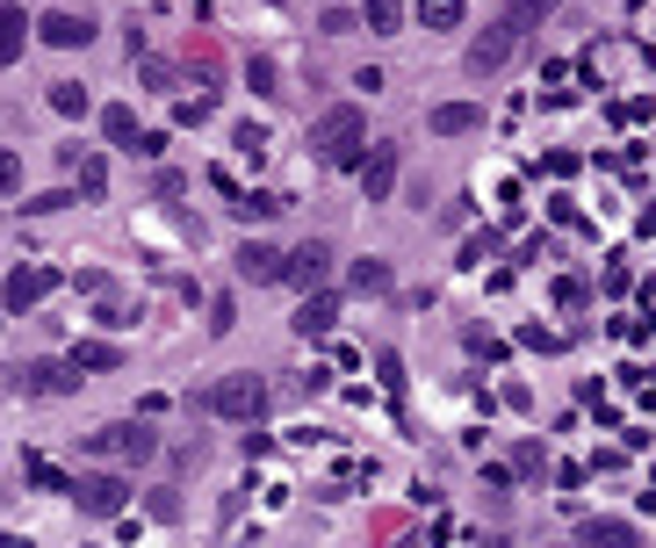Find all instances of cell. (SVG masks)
I'll return each instance as SVG.
<instances>
[{
    "label": "cell",
    "instance_id": "obj_1",
    "mask_svg": "<svg viewBox=\"0 0 656 548\" xmlns=\"http://www.w3.org/2000/svg\"><path fill=\"white\" fill-rule=\"evenodd\" d=\"M361 145H369V116H361L354 101H340V109H325L311 124V151L325 166H361Z\"/></svg>",
    "mask_w": 656,
    "mask_h": 548
},
{
    "label": "cell",
    "instance_id": "obj_2",
    "mask_svg": "<svg viewBox=\"0 0 656 548\" xmlns=\"http://www.w3.org/2000/svg\"><path fill=\"white\" fill-rule=\"evenodd\" d=\"M80 454H109V462H151L159 454V433L145 419H116L101 433H80Z\"/></svg>",
    "mask_w": 656,
    "mask_h": 548
},
{
    "label": "cell",
    "instance_id": "obj_3",
    "mask_svg": "<svg viewBox=\"0 0 656 548\" xmlns=\"http://www.w3.org/2000/svg\"><path fill=\"white\" fill-rule=\"evenodd\" d=\"M203 411H217V419H238V425H253V419H261V411H267V383H261V375H224V383L217 390H203Z\"/></svg>",
    "mask_w": 656,
    "mask_h": 548
},
{
    "label": "cell",
    "instance_id": "obj_4",
    "mask_svg": "<svg viewBox=\"0 0 656 548\" xmlns=\"http://www.w3.org/2000/svg\"><path fill=\"white\" fill-rule=\"evenodd\" d=\"M66 491L80 498V512H95V520H116V512L130 506V477H116V469H80Z\"/></svg>",
    "mask_w": 656,
    "mask_h": 548
},
{
    "label": "cell",
    "instance_id": "obj_5",
    "mask_svg": "<svg viewBox=\"0 0 656 548\" xmlns=\"http://www.w3.org/2000/svg\"><path fill=\"white\" fill-rule=\"evenodd\" d=\"M520 43H527V37H520L512 22H491L477 43H469V80H491V72H506L512 58H520Z\"/></svg>",
    "mask_w": 656,
    "mask_h": 548
},
{
    "label": "cell",
    "instance_id": "obj_6",
    "mask_svg": "<svg viewBox=\"0 0 656 548\" xmlns=\"http://www.w3.org/2000/svg\"><path fill=\"white\" fill-rule=\"evenodd\" d=\"M332 274V246L325 238H303L296 253H282V282L288 288H303V296H317V282Z\"/></svg>",
    "mask_w": 656,
    "mask_h": 548
},
{
    "label": "cell",
    "instance_id": "obj_7",
    "mask_svg": "<svg viewBox=\"0 0 656 548\" xmlns=\"http://www.w3.org/2000/svg\"><path fill=\"white\" fill-rule=\"evenodd\" d=\"M80 375L58 369V361H14L8 369V390H22V398H58V390H72Z\"/></svg>",
    "mask_w": 656,
    "mask_h": 548
},
{
    "label": "cell",
    "instance_id": "obj_8",
    "mask_svg": "<svg viewBox=\"0 0 656 548\" xmlns=\"http://www.w3.org/2000/svg\"><path fill=\"white\" fill-rule=\"evenodd\" d=\"M37 37L51 43V51H87V43H95V22H87V14H72V8H51L37 22Z\"/></svg>",
    "mask_w": 656,
    "mask_h": 548
},
{
    "label": "cell",
    "instance_id": "obj_9",
    "mask_svg": "<svg viewBox=\"0 0 656 548\" xmlns=\"http://www.w3.org/2000/svg\"><path fill=\"white\" fill-rule=\"evenodd\" d=\"M361 188H369V203H390L396 188V145L383 137V145H369V159H361Z\"/></svg>",
    "mask_w": 656,
    "mask_h": 548
},
{
    "label": "cell",
    "instance_id": "obj_10",
    "mask_svg": "<svg viewBox=\"0 0 656 548\" xmlns=\"http://www.w3.org/2000/svg\"><path fill=\"white\" fill-rule=\"evenodd\" d=\"M51 282H58L51 267H14V274H8V288H0V303H8V311H29L37 296H51Z\"/></svg>",
    "mask_w": 656,
    "mask_h": 548
},
{
    "label": "cell",
    "instance_id": "obj_11",
    "mask_svg": "<svg viewBox=\"0 0 656 548\" xmlns=\"http://www.w3.org/2000/svg\"><path fill=\"white\" fill-rule=\"evenodd\" d=\"M238 282H282V253L267 246V238H246V246H238Z\"/></svg>",
    "mask_w": 656,
    "mask_h": 548
},
{
    "label": "cell",
    "instance_id": "obj_12",
    "mask_svg": "<svg viewBox=\"0 0 656 548\" xmlns=\"http://www.w3.org/2000/svg\"><path fill=\"white\" fill-rule=\"evenodd\" d=\"M29 14L14 8V0H0V66H14V58H22V43H29Z\"/></svg>",
    "mask_w": 656,
    "mask_h": 548
},
{
    "label": "cell",
    "instance_id": "obj_13",
    "mask_svg": "<svg viewBox=\"0 0 656 548\" xmlns=\"http://www.w3.org/2000/svg\"><path fill=\"white\" fill-rule=\"evenodd\" d=\"M425 124H433L440 137H462V130H483V109H477V101H440Z\"/></svg>",
    "mask_w": 656,
    "mask_h": 548
},
{
    "label": "cell",
    "instance_id": "obj_14",
    "mask_svg": "<svg viewBox=\"0 0 656 548\" xmlns=\"http://www.w3.org/2000/svg\"><path fill=\"white\" fill-rule=\"evenodd\" d=\"M332 325H340V303H332V296H303V311H296V332H303V340H325Z\"/></svg>",
    "mask_w": 656,
    "mask_h": 548
},
{
    "label": "cell",
    "instance_id": "obj_15",
    "mask_svg": "<svg viewBox=\"0 0 656 548\" xmlns=\"http://www.w3.org/2000/svg\"><path fill=\"white\" fill-rule=\"evenodd\" d=\"M585 548H643V535H635L628 520H591L585 527Z\"/></svg>",
    "mask_w": 656,
    "mask_h": 548
},
{
    "label": "cell",
    "instance_id": "obj_16",
    "mask_svg": "<svg viewBox=\"0 0 656 548\" xmlns=\"http://www.w3.org/2000/svg\"><path fill=\"white\" fill-rule=\"evenodd\" d=\"M238 217H246V224H261V217H282V209H288V195H274V188H261V195H238Z\"/></svg>",
    "mask_w": 656,
    "mask_h": 548
},
{
    "label": "cell",
    "instance_id": "obj_17",
    "mask_svg": "<svg viewBox=\"0 0 656 548\" xmlns=\"http://www.w3.org/2000/svg\"><path fill=\"white\" fill-rule=\"evenodd\" d=\"M361 22H369L375 37H390V29L404 22V0H361Z\"/></svg>",
    "mask_w": 656,
    "mask_h": 548
},
{
    "label": "cell",
    "instance_id": "obj_18",
    "mask_svg": "<svg viewBox=\"0 0 656 548\" xmlns=\"http://www.w3.org/2000/svg\"><path fill=\"white\" fill-rule=\"evenodd\" d=\"M116 361H124L116 346H101V340H80V346H72V361H66V369L80 375V369H116Z\"/></svg>",
    "mask_w": 656,
    "mask_h": 548
},
{
    "label": "cell",
    "instance_id": "obj_19",
    "mask_svg": "<svg viewBox=\"0 0 656 548\" xmlns=\"http://www.w3.org/2000/svg\"><path fill=\"white\" fill-rule=\"evenodd\" d=\"M101 130H109V145H124V151H137V137H145L130 109H101Z\"/></svg>",
    "mask_w": 656,
    "mask_h": 548
},
{
    "label": "cell",
    "instance_id": "obj_20",
    "mask_svg": "<svg viewBox=\"0 0 656 548\" xmlns=\"http://www.w3.org/2000/svg\"><path fill=\"white\" fill-rule=\"evenodd\" d=\"M548 8H556V0H506V14H498V22H512V29H520V37H527V29L541 22Z\"/></svg>",
    "mask_w": 656,
    "mask_h": 548
},
{
    "label": "cell",
    "instance_id": "obj_21",
    "mask_svg": "<svg viewBox=\"0 0 656 548\" xmlns=\"http://www.w3.org/2000/svg\"><path fill=\"white\" fill-rule=\"evenodd\" d=\"M354 288L361 296H390V267L383 261H354Z\"/></svg>",
    "mask_w": 656,
    "mask_h": 548
},
{
    "label": "cell",
    "instance_id": "obj_22",
    "mask_svg": "<svg viewBox=\"0 0 656 548\" xmlns=\"http://www.w3.org/2000/svg\"><path fill=\"white\" fill-rule=\"evenodd\" d=\"M419 22L425 29H454L462 22V0H419Z\"/></svg>",
    "mask_w": 656,
    "mask_h": 548
},
{
    "label": "cell",
    "instance_id": "obj_23",
    "mask_svg": "<svg viewBox=\"0 0 656 548\" xmlns=\"http://www.w3.org/2000/svg\"><path fill=\"white\" fill-rule=\"evenodd\" d=\"M51 109H58V116H87V87H80V80H58V87H51Z\"/></svg>",
    "mask_w": 656,
    "mask_h": 548
},
{
    "label": "cell",
    "instance_id": "obj_24",
    "mask_svg": "<svg viewBox=\"0 0 656 548\" xmlns=\"http://www.w3.org/2000/svg\"><path fill=\"white\" fill-rule=\"evenodd\" d=\"M72 203V188H51V195H29V203H14V209H29V217H51V209H66Z\"/></svg>",
    "mask_w": 656,
    "mask_h": 548
},
{
    "label": "cell",
    "instance_id": "obj_25",
    "mask_svg": "<svg viewBox=\"0 0 656 548\" xmlns=\"http://www.w3.org/2000/svg\"><path fill=\"white\" fill-rule=\"evenodd\" d=\"M145 87L151 95H174V66H166V58H145Z\"/></svg>",
    "mask_w": 656,
    "mask_h": 548
},
{
    "label": "cell",
    "instance_id": "obj_26",
    "mask_svg": "<svg viewBox=\"0 0 656 548\" xmlns=\"http://www.w3.org/2000/svg\"><path fill=\"white\" fill-rule=\"evenodd\" d=\"M317 29H325V37H346V29H354V8H346V0H332V8H325V22H317Z\"/></svg>",
    "mask_w": 656,
    "mask_h": 548
},
{
    "label": "cell",
    "instance_id": "obj_27",
    "mask_svg": "<svg viewBox=\"0 0 656 548\" xmlns=\"http://www.w3.org/2000/svg\"><path fill=\"white\" fill-rule=\"evenodd\" d=\"M14 188H22V159L0 145V195H14Z\"/></svg>",
    "mask_w": 656,
    "mask_h": 548
},
{
    "label": "cell",
    "instance_id": "obj_28",
    "mask_svg": "<svg viewBox=\"0 0 656 548\" xmlns=\"http://www.w3.org/2000/svg\"><path fill=\"white\" fill-rule=\"evenodd\" d=\"M491 253H498V238H491V232H477V238H469V253H462V261H469V267H483Z\"/></svg>",
    "mask_w": 656,
    "mask_h": 548
},
{
    "label": "cell",
    "instance_id": "obj_29",
    "mask_svg": "<svg viewBox=\"0 0 656 548\" xmlns=\"http://www.w3.org/2000/svg\"><path fill=\"white\" fill-rule=\"evenodd\" d=\"M238 325V311H232V296H217V303H209V332H232Z\"/></svg>",
    "mask_w": 656,
    "mask_h": 548
},
{
    "label": "cell",
    "instance_id": "obj_30",
    "mask_svg": "<svg viewBox=\"0 0 656 548\" xmlns=\"http://www.w3.org/2000/svg\"><path fill=\"white\" fill-rule=\"evenodd\" d=\"M253 95H282V87H274V66H267V58H253Z\"/></svg>",
    "mask_w": 656,
    "mask_h": 548
},
{
    "label": "cell",
    "instance_id": "obj_31",
    "mask_svg": "<svg viewBox=\"0 0 656 548\" xmlns=\"http://www.w3.org/2000/svg\"><path fill=\"white\" fill-rule=\"evenodd\" d=\"M541 469H548V454H541V448H533V440H527V448H520V477H541Z\"/></svg>",
    "mask_w": 656,
    "mask_h": 548
},
{
    "label": "cell",
    "instance_id": "obj_32",
    "mask_svg": "<svg viewBox=\"0 0 656 548\" xmlns=\"http://www.w3.org/2000/svg\"><path fill=\"white\" fill-rule=\"evenodd\" d=\"M0 506H8V491H0Z\"/></svg>",
    "mask_w": 656,
    "mask_h": 548
},
{
    "label": "cell",
    "instance_id": "obj_33",
    "mask_svg": "<svg viewBox=\"0 0 656 548\" xmlns=\"http://www.w3.org/2000/svg\"><path fill=\"white\" fill-rule=\"evenodd\" d=\"M491 548H506V541H491Z\"/></svg>",
    "mask_w": 656,
    "mask_h": 548
}]
</instances>
